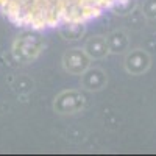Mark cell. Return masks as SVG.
<instances>
[{"instance_id": "obj_1", "label": "cell", "mask_w": 156, "mask_h": 156, "mask_svg": "<svg viewBox=\"0 0 156 156\" xmlns=\"http://www.w3.org/2000/svg\"><path fill=\"white\" fill-rule=\"evenodd\" d=\"M126 0H0V16L33 30L73 27L97 19Z\"/></svg>"}]
</instances>
